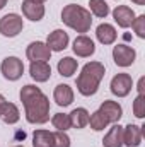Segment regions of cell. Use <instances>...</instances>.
<instances>
[{"label":"cell","instance_id":"cell-13","mask_svg":"<svg viewBox=\"0 0 145 147\" xmlns=\"http://www.w3.org/2000/svg\"><path fill=\"white\" fill-rule=\"evenodd\" d=\"M142 135H144L142 127L130 123L123 128V144L128 147H138L142 144Z\"/></svg>","mask_w":145,"mask_h":147},{"label":"cell","instance_id":"cell-14","mask_svg":"<svg viewBox=\"0 0 145 147\" xmlns=\"http://www.w3.org/2000/svg\"><path fill=\"white\" fill-rule=\"evenodd\" d=\"M53 99L56 101L58 106H70L73 103V91L70 86L67 84H58L55 87V92H53Z\"/></svg>","mask_w":145,"mask_h":147},{"label":"cell","instance_id":"cell-21","mask_svg":"<svg viewBox=\"0 0 145 147\" xmlns=\"http://www.w3.org/2000/svg\"><path fill=\"white\" fill-rule=\"evenodd\" d=\"M53 144V132L36 130L33 134V147H51Z\"/></svg>","mask_w":145,"mask_h":147},{"label":"cell","instance_id":"cell-33","mask_svg":"<svg viewBox=\"0 0 145 147\" xmlns=\"http://www.w3.org/2000/svg\"><path fill=\"white\" fill-rule=\"evenodd\" d=\"M33 2H38V3H43V2H46V0H33Z\"/></svg>","mask_w":145,"mask_h":147},{"label":"cell","instance_id":"cell-18","mask_svg":"<svg viewBox=\"0 0 145 147\" xmlns=\"http://www.w3.org/2000/svg\"><path fill=\"white\" fill-rule=\"evenodd\" d=\"M116 36H118V33H116V29L111 26V24H99L97 26V29H96V38L99 39V43H103V45H113L114 41H116Z\"/></svg>","mask_w":145,"mask_h":147},{"label":"cell","instance_id":"cell-17","mask_svg":"<svg viewBox=\"0 0 145 147\" xmlns=\"http://www.w3.org/2000/svg\"><path fill=\"white\" fill-rule=\"evenodd\" d=\"M103 146L104 147H121L123 146V127L121 125H113L109 128V132L103 139Z\"/></svg>","mask_w":145,"mask_h":147},{"label":"cell","instance_id":"cell-31","mask_svg":"<svg viewBox=\"0 0 145 147\" xmlns=\"http://www.w3.org/2000/svg\"><path fill=\"white\" fill-rule=\"evenodd\" d=\"M5 5H7V0H0V10H2Z\"/></svg>","mask_w":145,"mask_h":147},{"label":"cell","instance_id":"cell-5","mask_svg":"<svg viewBox=\"0 0 145 147\" xmlns=\"http://www.w3.org/2000/svg\"><path fill=\"white\" fill-rule=\"evenodd\" d=\"M0 70L7 80H17L24 74V63L17 57H7V58H3V62L0 65Z\"/></svg>","mask_w":145,"mask_h":147},{"label":"cell","instance_id":"cell-4","mask_svg":"<svg viewBox=\"0 0 145 147\" xmlns=\"http://www.w3.org/2000/svg\"><path fill=\"white\" fill-rule=\"evenodd\" d=\"M24 28L22 17L19 14H7L0 19V34L5 38H15Z\"/></svg>","mask_w":145,"mask_h":147},{"label":"cell","instance_id":"cell-20","mask_svg":"<svg viewBox=\"0 0 145 147\" xmlns=\"http://www.w3.org/2000/svg\"><path fill=\"white\" fill-rule=\"evenodd\" d=\"M68 118H70V127L73 128H84L89 125V111L85 108H75L68 115Z\"/></svg>","mask_w":145,"mask_h":147},{"label":"cell","instance_id":"cell-8","mask_svg":"<svg viewBox=\"0 0 145 147\" xmlns=\"http://www.w3.org/2000/svg\"><path fill=\"white\" fill-rule=\"evenodd\" d=\"M26 55H28V58L31 62H48L51 58V50L43 41H33L28 46Z\"/></svg>","mask_w":145,"mask_h":147},{"label":"cell","instance_id":"cell-26","mask_svg":"<svg viewBox=\"0 0 145 147\" xmlns=\"http://www.w3.org/2000/svg\"><path fill=\"white\" fill-rule=\"evenodd\" d=\"M51 147H70V137L65 132H53V144Z\"/></svg>","mask_w":145,"mask_h":147},{"label":"cell","instance_id":"cell-1","mask_svg":"<svg viewBox=\"0 0 145 147\" xmlns=\"http://www.w3.org/2000/svg\"><path fill=\"white\" fill-rule=\"evenodd\" d=\"M19 98L24 105L26 111V120L33 125H43L50 120V99L43 94V91L28 84L21 89Z\"/></svg>","mask_w":145,"mask_h":147},{"label":"cell","instance_id":"cell-6","mask_svg":"<svg viewBox=\"0 0 145 147\" xmlns=\"http://www.w3.org/2000/svg\"><path fill=\"white\" fill-rule=\"evenodd\" d=\"M137 58V51L128 45H116L113 48V60L118 67H130Z\"/></svg>","mask_w":145,"mask_h":147},{"label":"cell","instance_id":"cell-11","mask_svg":"<svg viewBox=\"0 0 145 147\" xmlns=\"http://www.w3.org/2000/svg\"><path fill=\"white\" fill-rule=\"evenodd\" d=\"M68 41H70V38H68V34L63 29H55L53 33L48 34L46 46L51 51H62V50H65L68 46Z\"/></svg>","mask_w":145,"mask_h":147},{"label":"cell","instance_id":"cell-7","mask_svg":"<svg viewBox=\"0 0 145 147\" xmlns=\"http://www.w3.org/2000/svg\"><path fill=\"white\" fill-rule=\"evenodd\" d=\"M133 87V80L128 74H116L111 79V92L118 98H125L130 94Z\"/></svg>","mask_w":145,"mask_h":147},{"label":"cell","instance_id":"cell-30","mask_svg":"<svg viewBox=\"0 0 145 147\" xmlns=\"http://www.w3.org/2000/svg\"><path fill=\"white\" fill-rule=\"evenodd\" d=\"M5 103H7V101H5V98L0 94V111H2V108H3V105H5Z\"/></svg>","mask_w":145,"mask_h":147},{"label":"cell","instance_id":"cell-10","mask_svg":"<svg viewBox=\"0 0 145 147\" xmlns=\"http://www.w3.org/2000/svg\"><path fill=\"white\" fill-rule=\"evenodd\" d=\"M113 17H114V21H116V24L119 26V28H123V29H126V28H130L132 26V22L135 21V12L132 10V7H128V5H118L114 10H113Z\"/></svg>","mask_w":145,"mask_h":147},{"label":"cell","instance_id":"cell-25","mask_svg":"<svg viewBox=\"0 0 145 147\" xmlns=\"http://www.w3.org/2000/svg\"><path fill=\"white\" fill-rule=\"evenodd\" d=\"M51 123H53V127H55L56 130H60V132H67V130L70 128V118H68V115H65V113H56V115H53Z\"/></svg>","mask_w":145,"mask_h":147},{"label":"cell","instance_id":"cell-24","mask_svg":"<svg viewBox=\"0 0 145 147\" xmlns=\"http://www.w3.org/2000/svg\"><path fill=\"white\" fill-rule=\"evenodd\" d=\"M89 7H91V12L96 16V17H106L109 14V5L104 0H89Z\"/></svg>","mask_w":145,"mask_h":147},{"label":"cell","instance_id":"cell-27","mask_svg":"<svg viewBox=\"0 0 145 147\" xmlns=\"http://www.w3.org/2000/svg\"><path fill=\"white\" fill-rule=\"evenodd\" d=\"M133 115L137 118H144L145 116V94H138L137 99L133 101Z\"/></svg>","mask_w":145,"mask_h":147},{"label":"cell","instance_id":"cell-16","mask_svg":"<svg viewBox=\"0 0 145 147\" xmlns=\"http://www.w3.org/2000/svg\"><path fill=\"white\" fill-rule=\"evenodd\" d=\"M99 111L106 116V120H108L109 123H118L119 118H121V115H123L121 106H119L116 101H104V103L101 105Z\"/></svg>","mask_w":145,"mask_h":147},{"label":"cell","instance_id":"cell-32","mask_svg":"<svg viewBox=\"0 0 145 147\" xmlns=\"http://www.w3.org/2000/svg\"><path fill=\"white\" fill-rule=\"evenodd\" d=\"M132 2H135L137 5H144L145 3V0H132Z\"/></svg>","mask_w":145,"mask_h":147},{"label":"cell","instance_id":"cell-15","mask_svg":"<svg viewBox=\"0 0 145 147\" xmlns=\"http://www.w3.org/2000/svg\"><path fill=\"white\" fill-rule=\"evenodd\" d=\"M29 74L36 82H46L51 75V67L48 62H31Z\"/></svg>","mask_w":145,"mask_h":147},{"label":"cell","instance_id":"cell-12","mask_svg":"<svg viewBox=\"0 0 145 147\" xmlns=\"http://www.w3.org/2000/svg\"><path fill=\"white\" fill-rule=\"evenodd\" d=\"M21 9H22V14L26 16V19H29L33 22H38L44 17V5L43 3H38L33 0H24Z\"/></svg>","mask_w":145,"mask_h":147},{"label":"cell","instance_id":"cell-19","mask_svg":"<svg viewBox=\"0 0 145 147\" xmlns=\"http://www.w3.org/2000/svg\"><path fill=\"white\" fill-rule=\"evenodd\" d=\"M0 118H2L3 123H7V125H14V123H17L19 118H21L19 108H17L14 103H5L3 108H2V111H0Z\"/></svg>","mask_w":145,"mask_h":147},{"label":"cell","instance_id":"cell-34","mask_svg":"<svg viewBox=\"0 0 145 147\" xmlns=\"http://www.w3.org/2000/svg\"><path fill=\"white\" fill-rule=\"evenodd\" d=\"M14 147H24V146H14Z\"/></svg>","mask_w":145,"mask_h":147},{"label":"cell","instance_id":"cell-9","mask_svg":"<svg viewBox=\"0 0 145 147\" xmlns=\"http://www.w3.org/2000/svg\"><path fill=\"white\" fill-rule=\"evenodd\" d=\"M96 51V45L91 38H87L85 34H80V36L75 38L73 41V53L80 58H87L91 55H94Z\"/></svg>","mask_w":145,"mask_h":147},{"label":"cell","instance_id":"cell-29","mask_svg":"<svg viewBox=\"0 0 145 147\" xmlns=\"http://www.w3.org/2000/svg\"><path fill=\"white\" fill-rule=\"evenodd\" d=\"M145 77H140V80H138V94H145Z\"/></svg>","mask_w":145,"mask_h":147},{"label":"cell","instance_id":"cell-28","mask_svg":"<svg viewBox=\"0 0 145 147\" xmlns=\"http://www.w3.org/2000/svg\"><path fill=\"white\" fill-rule=\"evenodd\" d=\"M132 28L135 29L138 38H145V16H138L135 17V21L132 22Z\"/></svg>","mask_w":145,"mask_h":147},{"label":"cell","instance_id":"cell-2","mask_svg":"<svg viewBox=\"0 0 145 147\" xmlns=\"http://www.w3.org/2000/svg\"><path fill=\"white\" fill-rule=\"evenodd\" d=\"M106 74V69L101 62H89L84 65L80 75L77 77V91L82 96H94L99 89V84Z\"/></svg>","mask_w":145,"mask_h":147},{"label":"cell","instance_id":"cell-23","mask_svg":"<svg viewBox=\"0 0 145 147\" xmlns=\"http://www.w3.org/2000/svg\"><path fill=\"white\" fill-rule=\"evenodd\" d=\"M89 125H91L92 130L101 132V130H104V128L109 125V121L106 120V116L97 110V111H94L92 115H89Z\"/></svg>","mask_w":145,"mask_h":147},{"label":"cell","instance_id":"cell-3","mask_svg":"<svg viewBox=\"0 0 145 147\" xmlns=\"http://www.w3.org/2000/svg\"><path fill=\"white\" fill-rule=\"evenodd\" d=\"M62 21H63V24H67L68 28H72L77 33H87L92 26L91 12L80 5H75V3H68L63 7Z\"/></svg>","mask_w":145,"mask_h":147},{"label":"cell","instance_id":"cell-22","mask_svg":"<svg viewBox=\"0 0 145 147\" xmlns=\"http://www.w3.org/2000/svg\"><path fill=\"white\" fill-rule=\"evenodd\" d=\"M77 67H79V63L72 57H65L58 62V72L63 77H72L73 74L77 72Z\"/></svg>","mask_w":145,"mask_h":147}]
</instances>
